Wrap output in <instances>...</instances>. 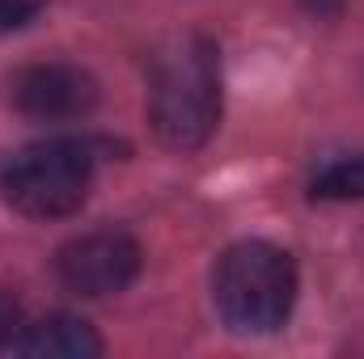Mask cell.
I'll return each instance as SVG.
<instances>
[{
    "mask_svg": "<svg viewBox=\"0 0 364 359\" xmlns=\"http://www.w3.org/2000/svg\"><path fill=\"white\" fill-rule=\"evenodd\" d=\"M149 123L166 148H203L220 123V68L216 47L199 34L178 38L153 64Z\"/></svg>",
    "mask_w": 364,
    "mask_h": 359,
    "instance_id": "obj_1",
    "label": "cell"
},
{
    "mask_svg": "<svg viewBox=\"0 0 364 359\" xmlns=\"http://www.w3.org/2000/svg\"><path fill=\"white\" fill-rule=\"evenodd\" d=\"M212 300L229 330L272 334L296 304V263L272 241H237L212 270Z\"/></svg>",
    "mask_w": 364,
    "mask_h": 359,
    "instance_id": "obj_2",
    "label": "cell"
},
{
    "mask_svg": "<svg viewBox=\"0 0 364 359\" xmlns=\"http://www.w3.org/2000/svg\"><path fill=\"white\" fill-rule=\"evenodd\" d=\"M93 182V148L85 140L73 136H55V140H38L21 153L9 157L0 190L4 199L34 220H60L73 216Z\"/></svg>",
    "mask_w": 364,
    "mask_h": 359,
    "instance_id": "obj_3",
    "label": "cell"
},
{
    "mask_svg": "<svg viewBox=\"0 0 364 359\" xmlns=\"http://www.w3.org/2000/svg\"><path fill=\"white\" fill-rule=\"evenodd\" d=\"M55 275L68 292H77L85 300L119 296L140 275V245L127 233H114V228L85 233V237L68 241L55 254Z\"/></svg>",
    "mask_w": 364,
    "mask_h": 359,
    "instance_id": "obj_4",
    "label": "cell"
},
{
    "mask_svg": "<svg viewBox=\"0 0 364 359\" xmlns=\"http://www.w3.org/2000/svg\"><path fill=\"white\" fill-rule=\"evenodd\" d=\"M13 106L38 123L85 118L97 106V81L73 64H30L13 77Z\"/></svg>",
    "mask_w": 364,
    "mask_h": 359,
    "instance_id": "obj_5",
    "label": "cell"
},
{
    "mask_svg": "<svg viewBox=\"0 0 364 359\" xmlns=\"http://www.w3.org/2000/svg\"><path fill=\"white\" fill-rule=\"evenodd\" d=\"M13 351L30 359H97L102 338L93 334L90 321H81L73 313H51V317H38V321L21 326Z\"/></svg>",
    "mask_w": 364,
    "mask_h": 359,
    "instance_id": "obj_6",
    "label": "cell"
},
{
    "mask_svg": "<svg viewBox=\"0 0 364 359\" xmlns=\"http://www.w3.org/2000/svg\"><path fill=\"white\" fill-rule=\"evenodd\" d=\"M314 199H364V153L322 170L314 178Z\"/></svg>",
    "mask_w": 364,
    "mask_h": 359,
    "instance_id": "obj_7",
    "label": "cell"
},
{
    "mask_svg": "<svg viewBox=\"0 0 364 359\" xmlns=\"http://www.w3.org/2000/svg\"><path fill=\"white\" fill-rule=\"evenodd\" d=\"M47 0H0V34L4 30H21L26 21H34L43 13Z\"/></svg>",
    "mask_w": 364,
    "mask_h": 359,
    "instance_id": "obj_8",
    "label": "cell"
},
{
    "mask_svg": "<svg viewBox=\"0 0 364 359\" xmlns=\"http://www.w3.org/2000/svg\"><path fill=\"white\" fill-rule=\"evenodd\" d=\"M17 334H21V304L13 292L0 287V347H13Z\"/></svg>",
    "mask_w": 364,
    "mask_h": 359,
    "instance_id": "obj_9",
    "label": "cell"
}]
</instances>
